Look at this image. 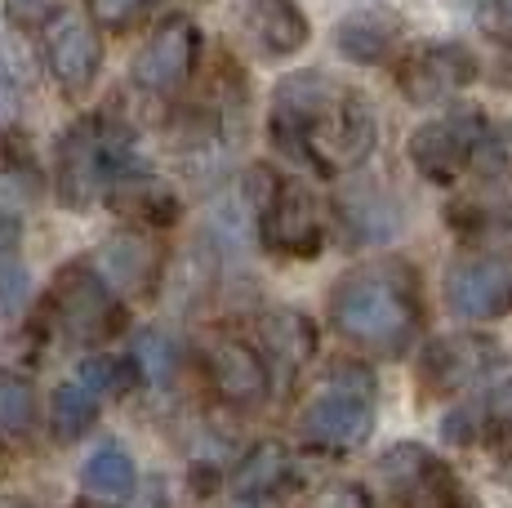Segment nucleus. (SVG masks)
Wrapping results in <instances>:
<instances>
[{
  "instance_id": "2eb2a0df",
  "label": "nucleus",
  "mask_w": 512,
  "mask_h": 508,
  "mask_svg": "<svg viewBox=\"0 0 512 508\" xmlns=\"http://www.w3.org/2000/svg\"><path fill=\"white\" fill-rule=\"evenodd\" d=\"M241 27L263 58L299 54L312 36L299 0H241Z\"/></svg>"
},
{
  "instance_id": "cd10ccee",
  "label": "nucleus",
  "mask_w": 512,
  "mask_h": 508,
  "mask_svg": "<svg viewBox=\"0 0 512 508\" xmlns=\"http://www.w3.org/2000/svg\"><path fill=\"white\" fill-rule=\"evenodd\" d=\"M303 508H374V504L357 482H330V486H321Z\"/></svg>"
},
{
  "instance_id": "dca6fc26",
  "label": "nucleus",
  "mask_w": 512,
  "mask_h": 508,
  "mask_svg": "<svg viewBox=\"0 0 512 508\" xmlns=\"http://www.w3.org/2000/svg\"><path fill=\"white\" fill-rule=\"evenodd\" d=\"M259 353L268 361L272 379H285L290 384L303 366L317 353V326L303 317L299 308H277L259 317Z\"/></svg>"
},
{
  "instance_id": "ddd939ff",
  "label": "nucleus",
  "mask_w": 512,
  "mask_h": 508,
  "mask_svg": "<svg viewBox=\"0 0 512 508\" xmlns=\"http://www.w3.org/2000/svg\"><path fill=\"white\" fill-rule=\"evenodd\" d=\"M504 361V353L495 348V339L486 335H446L432 339L419 357V393L423 397H455L468 384H477L481 375Z\"/></svg>"
},
{
  "instance_id": "c756f323",
  "label": "nucleus",
  "mask_w": 512,
  "mask_h": 508,
  "mask_svg": "<svg viewBox=\"0 0 512 508\" xmlns=\"http://www.w3.org/2000/svg\"><path fill=\"white\" fill-rule=\"evenodd\" d=\"M481 27H486L495 41L512 45V0H481Z\"/></svg>"
},
{
  "instance_id": "0eeeda50",
  "label": "nucleus",
  "mask_w": 512,
  "mask_h": 508,
  "mask_svg": "<svg viewBox=\"0 0 512 508\" xmlns=\"http://www.w3.org/2000/svg\"><path fill=\"white\" fill-rule=\"evenodd\" d=\"M49 312L72 344H103L125 326V312L116 304L112 286L90 263H67L58 272L54 290H49Z\"/></svg>"
},
{
  "instance_id": "20e7f679",
  "label": "nucleus",
  "mask_w": 512,
  "mask_h": 508,
  "mask_svg": "<svg viewBox=\"0 0 512 508\" xmlns=\"http://www.w3.org/2000/svg\"><path fill=\"white\" fill-rule=\"evenodd\" d=\"M125 174H130L125 134L103 116H85L58 139V205L67 210H90Z\"/></svg>"
},
{
  "instance_id": "b1692460",
  "label": "nucleus",
  "mask_w": 512,
  "mask_h": 508,
  "mask_svg": "<svg viewBox=\"0 0 512 508\" xmlns=\"http://www.w3.org/2000/svg\"><path fill=\"white\" fill-rule=\"evenodd\" d=\"M36 424V393L18 370H0V433L27 437Z\"/></svg>"
},
{
  "instance_id": "7c9ffc66",
  "label": "nucleus",
  "mask_w": 512,
  "mask_h": 508,
  "mask_svg": "<svg viewBox=\"0 0 512 508\" xmlns=\"http://www.w3.org/2000/svg\"><path fill=\"white\" fill-rule=\"evenodd\" d=\"M18 246V214L0 201V250H14Z\"/></svg>"
},
{
  "instance_id": "c85d7f7f",
  "label": "nucleus",
  "mask_w": 512,
  "mask_h": 508,
  "mask_svg": "<svg viewBox=\"0 0 512 508\" xmlns=\"http://www.w3.org/2000/svg\"><path fill=\"white\" fill-rule=\"evenodd\" d=\"M67 0H5V14L18 27H45L54 14H63Z\"/></svg>"
},
{
  "instance_id": "6e6552de",
  "label": "nucleus",
  "mask_w": 512,
  "mask_h": 508,
  "mask_svg": "<svg viewBox=\"0 0 512 508\" xmlns=\"http://www.w3.org/2000/svg\"><path fill=\"white\" fill-rule=\"evenodd\" d=\"M254 210H259L263 246L281 254V259H312L326 246V223H321L317 192L303 179H268Z\"/></svg>"
},
{
  "instance_id": "423d86ee",
  "label": "nucleus",
  "mask_w": 512,
  "mask_h": 508,
  "mask_svg": "<svg viewBox=\"0 0 512 508\" xmlns=\"http://www.w3.org/2000/svg\"><path fill=\"white\" fill-rule=\"evenodd\" d=\"M490 116L481 107H450L446 116L419 125L406 143V156L428 183H455L464 170L477 165L481 148L490 139Z\"/></svg>"
},
{
  "instance_id": "9d476101",
  "label": "nucleus",
  "mask_w": 512,
  "mask_h": 508,
  "mask_svg": "<svg viewBox=\"0 0 512 508\" xmlns=\"http://www.w3.org/2000/svg\"><path fill=\"white\" fill-rule=\"evenodd\" d=\"M477 76H481V63L468 45L437 41V45H423V50H410L401 58L397 90L406 94L410 103L428 107V103H441V99H450V94L468 90Z\"/></svg>"
},
{
  "instance_id": "bb28decb",
  "label": "nucleus",
  "mask_w": 512,
  "mask_h": 508,
  "mask_svg": "<svg viewBox=\"0 0 512 508\" xmlns=\"http://www.w3.org/2000/svg\"><path fill=\"white\" fill-rule=\"evenodd\" d=\"M85 5H90V18L98 27H116V32H121L134 18H143L156 0H85Z\"/></svg>"
},
{
  "instance_id": "f257e3e1",
  "label": "nucleus",
  "mask_w": 512,
  "mask_h": 508,
  "mask_svg": "<svg viewBox=\"0 0 512 508\" xmlns=\"http://www.w3.org/2000/svg\"><path fill=\"white\" fill-rule=\"evenodd\" d=\"M379 121L366 94L326 72H290L272 94V143L321 174L361 165L374 152Z\"/></svg>"
},
{
  "instance_id": "4be33fe9",
  "label": "nucleus",
  "mask_w": 512,
  "mask_h": 508,
  "mask_svg": "<svg viewBox=\"0 0 512 508\" xmlns=\"http://www.w3.org/2000/svg\"><path fill=\"white\" fill-rule=\"evenodd\" d=\"M290 482V455L281 446H259L250 451V459L236 473V495H263V500H277V491Z\"/></svg>"
},
{
  "instance_id": "f03ea898",
  "label": "nucleus",
  "mask_w": 512,
  "mask_h": 508,
  "mask_svg": "<svg viewBox=\"0 0 512 508\" xmlns=\"http://www.w3.org/2000/svg\"><path fill=\"white\" fill-rule=\"evenodd\" d=\"M330 321L348 344L401 357L423 330L419 272L406 259L366 263L330 286Z\"/></svg>"
},
{
  "instance_id": "1a4fd4ad",
  "label": "nucleus",
  "mask_w": 512,
  "mask_h": 508,
  "mask_svg": "<svg viewBox=\"0 0 512 508\" xmlns=\"http://www.w3.org/2000/svg\"><path fill=\"white\" fill-rule=\"evenodd\" d=\"M446 308L464 321H495L512 312V250L472 246L446 268Z\"/></svg>"
},
{
  "instance_id": "a878e982",
  "label": "nucleus",
  "mask_w": 512,
  "mask_h": 508,
  "mask_svg": "<svg viewBox=\"0 0 512 508\" xmlns=\"http://www.w3.org/2000/svg\"><path fill=\"white\" fill-rule=\"evenodd\" d=\"M130 357L139 361V375H147L152 384H165V379L174 375V344L165 335H156V330L139 335V344H134Z\"/></svg>"
},
{
  "instance_id": "f8f14e48",
  "label": "nucleus",
  "mask_w": 512,
  "mask_h": 508,
  "mask_svg": "<svg viewBox=\"0 0 512 508\" xmlns=\"http://www.w3.org/2000/svg\"><path fill=\"white\" fill-rule=\"evenodd\" d=\"M41 45H45V67L58 81L63 94H85L98 81V67H103V41H98V27L90 18L72 14H54L41 27Z\"/></svg>"
},
{
  "instance_id": "aec40b11",
  "label": "nucleus",
  "mask_w": 512,
  "mask_h": 508,
  "mask_svg": "<svg viewBox=\"0 0 512 508\" xmlns=\"http://www.w3.org/2000/svg\"><path fill=\"white\" fill-rule=\"evenodd\" d=\"M339 214H343V223L357 232V241H383V237H392V232H397V223H401L397 201H392L388 192L370 188V183L343 192Z\"/></svg>"
},
{
  "instance_id": "412c9836",
  "label": "nucleus",
  "mask_w": 512,
  "mask_h": 508,
  "mask_svg": "<svg viewBox=\"0 0 512 508\" xmlns=\"http://www.w3.org/2000/svg\"><path fill=\"white\" fill-rule=\"evenodd\" d=\"M134 482H139L134 459L121 446H98L81 468V486L94 500H125V495H134Z\"/></svg>"
},
{
  "instance_id": "393cba45",
  "label": "nucleus",
  "mask_w": 512,
  "mask_h": 508,
  "mask_svg": "<svg viewBox=\"0 0 512 508\" xmlns=\"http://www.w3.org/2000/svg\"><path fill=\"white\" fill-rule=\"evenodd\" d=\"M481 433L490 442H512V379L499 384L495 393L481 402V410H468V424H464V437Z\"/></svg>"
},
{
  "instance_id": "9b49d317",
  "label": "nucleus",
  "mask_w": 512,
  "mask_h": 508,
  "mask_svg": "<svg viewBox=\"0 0 512 508\" xmlns=\"http://www.w3.org/2000/svg\"><path fill=\"white\" fill-rule=\"evenodd\" d=\"M205 361V379H210L214 397L228 402L236 410H254L268 402L272 393V370L263 361L259 344H245L236 335H214L210 344L201 348Z\"/></svg>"
},
{
  "instance_id": "2f4dec72",
  "label": "nucleus",
  "mask_w": 512,
  "mask_h": 508,
  "mask_svg": "<svg viewBox=\"0 0 512 508\" xmlns=\"http://www.w3.org/2000/svg\"><path fill=\"white\" fill-rule=\"evenodd\" d=\"M228 508H277V500H263V495H232Z\"/></svg>"
},
{
  "instance_id": "f3484780",
  "label": "nucleus",
  "mask_w": 512,
  "mask_h": 508,
  "mask_svg": "<svg viewBox=\"0 0 512 508\" xmlns=\"http://www.w3.org/2000/svg\"><path fill=\"white\" fill-rule=\"evenodd\" d=\"M98 272L107 277V286L125 290V295H147L161 277V246L152 232L130 228L98 250Z\"/></svg>"
},
{
  "instance_id": "39448f33",
  "label": "nucleus",
  "mask_w": 512,
  "mask_h": 508,
  "mask_svg": "<svg viewBox=\"0 0 512 508\" xmlns=\"http://www.w3.org/2000/svg\"><path fill=\"white\" fill-rule=\"evenodd\" d=\"M388 508H464V486L455 468L419 442H397L374 464Z\"/></svg>"
},
{
  "instance_id": "5701e85b",
  "label": "nucleus",
  "mask_w": 512,
  "mask_h": 508,
  "mask_svg": "<svg viewBox=\"0 0 512 508\" xmlns=\"http://www.w3.org/2000/svg\"><path fill=\"white\" fill-rule=\"evenodd\" d=\"M94 419H98V393H90L81 379L54 388V437L58 442H76Z\"/></svg>"
},
{
  "instance_id": "a211bd4d",
  "label": "nucleus",
  "mask_w": 512,
  "mask_h": 508,
  "mask_svg": "<svg viewBox=\"0 0 512 508\" xmlns=\"http://www.w3.org/2000/svg\"><path fill=\"white\" fill-rule=\"evenodd\" d=\"M107 201H112V210L130 228H143V232H165L179 223V197H174L170 183L152 179V174H125L107 192Z\"/></svg>"
},
{
  "instance_id": "6ab92c4d",
  "label": "nucleus",
  "mask_w": 512,
  "mask_h": 508,
  "mask_svg": "<svg viewBox=\"0 0 512 508\" xmlns=\"http://www.w3.org/2000/svg\"><path fill=\"white\" fill-rule=\"evenodd\" d=\"M401 45V23L397 14H383V9H361V14H348L339 27H334V50L352 63H383L392 58Z\"/></svg>"
},
{
  "instance_id": "7ed1b4c3",
  "label": "nucleus",
  "mask_w": 512,
  "mask_h": 508,
  "mask_svg": "<svg viewBox=\"0 0 512 508\" xmlns=\"http://www.w3.org/2000/svg\"><path fill=\"white\" fill-rule=\"evenodd\" d=\"M379 415V384L361 361H334L299 410V437L312 451L348 455L370 442Z\"/></svg>"
},
{
  "instance_id": "4468645a",
  "label": "nucleus",
  "mask_w": 512,
  "mask_h": 508,
  "mask_svg": "<svg viewBox=\"0 0 512 508\" xmlns=\"http://www.w3.org/2000/svg\"><path fill=\"white\" fill-rule=\"evenodd\" d=\"M196 54H201V32H196L187 18H170L147 36L143 54L134 58L130 76L134 85L147 94H174L183 90V81L192 76Z\"/></svg>"
},
{
  "instance_id": "473e14b6",
  "label": "nucleus",
  "mask_w": 512,
  "mask_h": 508,
  "mask_svg": "<svg viewBox=\"0 0 512 508\" xmlns=\"http://www.w3.org/2000/svg\"><path fill=\"white\" fill-rule=\"evenodd\" d=\"M0 508H32V504L18 500V495H0Z\"/></svg>"
}]
</instances>
